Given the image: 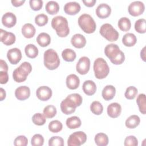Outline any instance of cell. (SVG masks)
I'll list each match as a JSON object with an SVG mask.
<instances>
[{
    "instance_id": "cell-1",
    "label": "cell",
    "mask_w": 146,
    "mask_h": 146,
    "mask_svg": "<svg viewBox=\"0 0 146 146\" xmlns=\"http://www.w3.org/2000/svg\"><path fill=\"white\" fill-rule=\"evenodd\" d=\"M106 55L114 64H121L125 60V55L119 47L114 43L107 44L104 48Z\"/></svg>"
},
{
    "instance_id": "cell-2",
    "label": "cell",
    "mask_w": 146,
    "mask_h": 146,
    "mask_svg": "<svg viewBox=\"0 0 146 146\" xmlns=\"http://www.w3.org/2000/svg\"><path fill=\"white\" fill-rule=\"evenodd\" d=\"M51 26L60 37H65L70 33L68 21L63 16L58 15L54 17L51 21Z\"/></svg>"
},
{
    "instance_id": "cell-3",
    "label": "cell",
    "mask_w": 146,
    "mask_h": 146,
    "mask_svg": "<svg viewBox=\"0 0 146 146\" xmlns=\"http://www.w3.org/2000/svg\"><path fill=\"white\" fill-rule=\"evenodd\" d=\"M44 65L48 70L57 68L60 64V59L57 52L52 48L46 50L44 52Z\"/></svg>"
},
{
    "instance_id": "cell-4",
    "label": "cell",
    "mask_w": 146,
    "mask_h": 146,
    "mask_svg": "<svg viewBox=\"0 0 146 146\" xmlns=\"http://www.w3.org/2000/svg\"><path fill=\"white\" fill-rule=\"evenodd\" d=\"M31 70L32 66L31 64L29 62H24L14 70L13 78L16 82H23L26 80L27 76L31 72Z\"/></svg>"
},
{
    "instance_id": "cell-5",
    "label": "cell",
    "mask_w": 146,
    "mask_h": 146,
    "mask_svg": "<svg viewBox=\"0 0 146 146\" xmlns=\"http://www.w3.org/2000/svg\"><path fill=\"white\" fill-rule=\"evenodd\" d=\"M78 25L86 33H94L96 28V25L92 17L88 14H83L78 18Z\"/></svg>"
},
{
    "instance_id": "cell-6",
    "label": "cell",
    "mask_w": 146,
    "mask_h": 146,
    "mask_svg": "<svg viewBox=\"0 0 146 146\" xmlns=\"http://www.w3.org/2000/svg\"><path fill=\"white\" fill-rule=\"evenodd\" d=\"M94 71L97 79L105 78L110 72V68L107 62L102 58H97L94 63Z\"/></svg>"
},
{
    "instance_id": "cell-7",
    "label": "cell",
    "mask_w": 146,
    "mask_h": 146,
    "mask_svg": "<svg viewBox=\"0 0 146 146\" xmlns=\"http://www.w3.org/2000/svg\"><path fill=\"white\" fill-rule=\"evenodd\" d=\"M99 32L102 36L110 42L117 40L119 36L117 31L110 23H104L102 25L100 28Z\"/></svg>"
},
{
    "instance_id": "cell-8",
    "label": "cell",
    "mask_w": 146,
    "mask_h": 146,
    "mask_svg": "<svg viewBox=\"0 0 146 146\" xmlns=\"http://www.w3.org/2000/svg\"><path fill=\"white\" fill-rule=\"evenodd\" d=\"M87 140V135L83 131H77L70 135L67 140L68 146H80Z\"/></svg>"
},
{
    "instance_id": "cell-9",
    "label": "cell",
    "mask_w": 146,
    "mask_h": 146,
    "mask_svg": "<svg viewBox=\"0 0 146 146\" xmlns=\"http://www.w3.org/2000/svg\"><path fill=\"white\" fill-rule=\"evenodd\" d=\"M77 107L76 104L68 96L60 103L61 111L66 115H70L74 113Z\"/></svg>"
},
{
    "instance_id": "cell-10",
    "label": "cell",
    "mask_w": 146,
    "mask_h": 146,
    "mask_svg": "<svg viewBox=\"0 0 146 146\" xmlns=\"http://www.w3.org/2000/svg\"><path fill=\"white\" fill-rule=\"evenodd\" d=\"M145 6L143 2L136 1L131 2L128 7V10L130 15L133 17H137L144 12Z\"/></svg>"
},
{
    "instance_id": "cell-11",
    "label": "cell",
    "mask_w": 146,
    "mask_h": 146,
    "mask_svg": "<svg viewBox=\"0 0 146 146\" xmlns=\"http://www.w3.org/2000/svg\"><path fill=\"white\" fill-rule=\"evenodd\" d=\"M90 67V60L87 56H82L79 59L76 66V71L81 74L85 75L86 74Z\"/></svg>"
},
{
    "instance_id": "cell-12",
    "label": "cell",
    "mask_w": 146,
    "mask_h": 146,
    "mask_svg": "<svg viewBox=\"0 0 146 146\" xmlns=\"http://www.w3.org/2000/svg\"><path fill=\"white\" fill-rule=\"evenodd\" d=\"M7 58L10 63L17 64L22 59V53L18 48L10 49L7 52Z\"/></svg>"
},
{
    "instance_id": "cell-13",
    "label": "cell",
    "mask_w": 146,
    "mask_h": 146,
    "mask_svg": "<svg viewBox=\"0 0 146 146\" xmlns=\"http://www.w3.org/2000/svg\"><path fill=\"white\" fill-rule=\"evenodd\" d=\"M37 98L42 101H47L52 96V90L48 86H41L38 88L36 91Z\"/></svg>"
},
{
    "instance_id": "cell-14",
    "label": "cell",
    "mask_w": 146,
    "mask_h": 146,
    "mask_svg": "<svg viewBox=\"0 0 146 146\" xmlns=\"http://www.w3.org/2000/svg\"><path fill=\"white\" fill-rule=\"evenodd\" d=\"M0 34L1 41L5 45L10 46L15 43L16 38L13 33L1 29Z\"/></svg>"
},
{
    "instance_id": "cell-15",
    "label": "cell",
    "mask_w": 146,
    "mask_h": 146,
    "mask_svg": "<svg viewBox=\"0 0 146 146\" xmlns=\"http://www.w3.org/2000/svg\"><path fill=\"white\" fill-rule=\"evenodd\" d=\"M111 13V7L107 3H102L99 4L96 9V14L97 16L102 19L108 17Z\"/></svg>"
},
{
    "instance_id": "cell-16",
    "label": "cell",
    "mask_w": 146,
    "mask_h": 146,
    "mask_svg": "<svg viewBox=\"0 0 146 146\" xmlns=\"http://www.w3.org/2000/svg\"><path fill=\"white\" fill-rule=\"evenodd\" d=\"M17 22L15 15L11 12L5 13L2 17V23L3 26L7 28H11L15 26Z\"/></svg>"
},
{
    "instance_id": "cell-17",
    "label": "cell",
    "mask_w": 146,
    "mask_h": 146,
    "mask_svg": "<svg viewBox=\"0 0 146 146\" xmlns=\"http://www.w3.org/2000/svg\"><path fill=\"white\" fill-rule=\"evenodd\" d=\"M30 95V90L29 87L22 86L16 88L15 96L19 100H25L29 98Z\"/></svg>"
},
{
    "instance_id": "cell-18",
    "label": "cell",
    "mask_w": 146,
    "mask_h": 146,
    "mask_svg": "<svg viewBox=\"0 0 146 146\" xmlns=\"http://www.w3.org/2000/svg\"><path fill=\"white\" fill-rule=\"evenodd\" d=\"M80 5L77 2H68L64 6V12L68 15H75L80 10Z\"/></svg>"
},
{
    "instance_id": "cell-19",
    "label": "cell",
    "mask_w": 146,
    "mask_h": 146,
    "mask_svg": "<svg viewBox=\"0 0 146 146\" xmlns=\"http://www.w3.org/2000/svg\"><path fill=\"white\" fill-rule=\"evenodd\" d=\"M108 115L112 118L117 117L121 112V107L117 103H112L109 104L107 109Z\"/></svg>"
},
{
    "instance_id": "cell-20",
    "label": "cell",
    "mask_w": 146,
    "mask_h": 146,
    "mask_svg": "<svg viewBox=\"0 0 146 146\" xmlns=\"http://www.w3.org/2000/svg\"><path fill=\"white\" fill-rule=\"evenodd\" d=\"M71 43L75 47L81 48L85 46L86 44V39L83 35L80 34H75L72 36Z\"/></svg>"
},
{
    "instance_id": "cell-21",
    "label": "cell",
    "mask_w": 146,
    "mask_h": 146,
    "mask_svg": "<svg viewBox=\"0 0 146 146\" xmlns=\"http://www.w3.org/2000/svg\"><path fill=\"white\" fill-rule=\"evenodd\" d=\"M80 84L79 78L75 74H72L68 75L66 78L67 87L71 90L76 89Z\"/></svg>"
},
{
    "instance_id": "cell-22",
    "label": "cell",
    "mask_w": 146,
    "mask_h": 146,
    "mask_svg": "<svg viewBox=\"0 0 146 146\" xmlns=\"http://www.w3.org/2000/svg\"><path fill=\"white\" fill-rule=\"evenodd\" d=\"M82 89L86 95H92L96 91V86L95 82L92 80H87L83 83Z\"/></svg>"
},
{
    "instance_id": "cell-23",
    "label": "cell",
    "mask_w": 146,
    "mask_h": 146,
    "mask_svg": "<svg viewBox=\"0 0 146 146\" xmlns=\"http://www.w3.org/2000/svg\"><path fill=\"white\" fill-rule=\"evenodd\" d=\"M116 94V89L112 85H107L104 87L102 91V95L105 100H110L112 99Z\"/></svg>"
},
{
    "instance_id": "cell-24",
    "label": "cell",
    "mask_w": 146,
    "mask_h": 146,
    "mask_svg": "<svg viewBox=\"0 0 146 146\" xmlns=\"http://www.w3.org/2000/svg\"><path fill=\"white\" fill-rule=\"evenodd\" d=\"M36 32L35 28L31 23H26L22 27V34L26 38H33Z\"/></svg>"
},
{
    "instance_id": "cell-25",
    "label": "cell",
    "mask_w": 146,
    "mask_h": 146,
    "mask_svg": "<svg viewBox=\"0 0 146 146\" xmlns=\"http://www.w3.org/2000/svg\"><path fill=\"white\" fill-rule=\"evenodd\" d=\"M136 36L135 34L131 33L125 34L122 38L123 43L127 47H131L134 46L136 44Z\"/></svg>"
},
{
    "instance_id": "cell-26",
    "label": "cell",
    "mask_w": 146,
    "mask_h": 146,
    "mask_svg": "<svg viewBox=\"0 0 146 146\" xmlns=\"http://www.w3.org/2000/svg\"><path fill=\"white\" fill-rule=\"evenodd\" d=\"M36 42L41 47H46L51 42L50 36L47 33H41L37 36Z\"/></svg>"
},
{
    "instance_id": "cell-27",
    "label": "cell",
    "mask_w": 146,
    "mask_h": 146,
    "mask_svg": "<svg viewBox=\"0 0 146 146\" xmlns=\"http://www.w3.org/2000/svg\"><path fill=\"white\" fill-rule=\"evenodd\" d=\"M66 125L70 129H76L79 128L82 124L81 120L78 116H74L67 118L66 121Z\"/></svg>"
},
{
    "instance_id": "cell-28",
    "label": "cell",
    "mask_w": 146,
    "mask_h": 146,
    "mask_svg": "<svg viewBox=\"0 0 146 146\" xmlns=\"http://www.w3.org/2000/svg\"><path fill=\"white\" fill-rule=\"evenodd\" d=\"M140 122V117L136 115H133L128 117L125 120V126L128 128H135L139 125Z\"/></svg>"
},
{
    "instance_id": "cell-29",
    "label": "cell",
    "mask_w": 146,
    "mask_h": 146,
    "mask_svg": "<svg viewBox=\"0 0 146 146\" xmlns=\"http://www.w3.org/2000/svg\"><path fill=\"white\" fill-rule=\"evenodd\" d=\"M45 9L48 14L54 15L59 11V5L57 2L54 1H50L46 3Z\"/></svg>"
},
{
    "instance_id": "cell-30",
    "label": "cell",
    "mask_w": 146,
    "mask_h": 146,
    "mask_svg": "<svg viewBox=\"0 0 146 146\" xmlns=\"http://www.w3.org/2000/svg\"><path fill=\"white\" fill-rule=\"evenodd\" d=\"M95 142L98 146H106L108 144V136L104 133H98L95 136Z\"/></svg>"
},
{
    "instance_id": "cell-31",
    "label": "cell",
    "mask_w": 146,
    "mask_h": 146,
    "mask_svg": "<svg viewBox=\"0 0 146 146\" xmlns=\"http://www.w3.org/2000/svg\"><path fill=\"white\" fill-rule=\"evenodd\" d=\"M25 51L26 56L30 58H35L38 54V49L33 44H29L26 46Z\"/></svg>"
},
{
    "instance_id": "cell-32",
    "label": "cell",
    "mask_w": 146,
    "mask_h": 146,
    "mask_svg": "<svg viewBox=\"0 0 146 146\" xmlns=\"http://www.w3.org/2000/svg\"><path fill=\"white\" fill-rule=\"evenodd\" d=\"M146 99L144 94H139L136 99V103L138 105L140 112L143 114L146 113Z\"/></svg>"
},
{
    "instance_id": "cell-33",
    "label": "cell",
    "mask_w": 146,
    "mask_h": 146,
    "mask_svg": "<svg viewBox=\"0 0 146 146\" xmlns=\"http://www.w3.org/2000/svg\"><path fill=\"white\" fill-rule=\"evenodd\" d=\"M117 26L121 31H127L131 27V21L127 17H122L119 20Z\"/></svg>"
},
{
    "instance_id": "cell-34",
    "label": "cell",
    "mask_w": 146,
    "mask_h": 146,
    "mask_svg": "<svg viewBox=\"0 0 146 146\" xmlns=\"http://www.w3.org/2000/svg\"><path fill=\"white\" fill-rule=\"evenodd\" d=\"M63 59L66 62L74 61L76 56V52L71 48H66L62 52Z\"/></svg>"
},
{
    "instance_id": "cell-35",
    "label": "cell",
    "mask_w": 146,
    "mask_h": 146,
    "mask_svg": "<svg viewBox=\"0 0 146 146\" xmlns=\"http://www.w3.org/2000/svg\"><path fill=\"white\" fill-rule=\"evenodd\" d=\"M62 123L58 120H52L48 124L49 131L53 133H58L60 132L62 129Z\"/></svg>"
},
{
    "instance_id": "cell-36",
    "label": "cell",
    "mask_w": 146,
    "mask_h": 146,
    "mask_svg": "<svg viewBox=\"0 0 146 146\" xmlns=\"http://www.w3.org/2000/svg\"><path fill=\"white\" fill-rule=\"evenodd\" d=\"M135 30L140 34H144L146 31V21L145 19H139L135 23Z\"/></svg>"
},
{
    "instance_id": "cell-37",
    "label": "cell",
    "mask_w": 146,
    "mask_h": 146,
    "mask_svg": "<svg viewBox=\"0 0 146 146\" xmlns=\"http://www.w3.org/2000/svg\"><path fill=\"white\" fill-rule=\"evenodd\" d=\"M90 110L94 114L99 115L103 112V107L99 102L94 101L90 105Z\"/></svg>"
},
{
    "instance_id": "cell-38",
    "label": "cell",
    "mask_w": 146,
    "mask_h": 146,
    "mask_svg": "<svg viewBox=\"0 0 146 146\" xmlns=\"http://www.w3.org/2000/svg\"><path fill=\"white\" fill-rule=\"evenodd\" d=\"M56 108L53 105H48L46 106L43 111V113L46 117L52 118L56 114Z\"/></svg>"
},
{
    "instance_id": "cell-39",
    "label": "cell",
    "mask_w": 146,
    "mask_h": 146,
    "mask_svg": "<svg viewBox=\"0 0 146 146\" xmlns=\"http://www.w3.org/2000/svg\"><path fill=\"white\" fill-rule=\"evenodd\" d=\"M32 121L33 123L37 125H42L45 124L46 119L44 114L41 113H35L32 117Z\"/></svg>"
},
{
    "instance_id": "cell-40",
    "label": "cell",
    "mask_w": 146,
    "mask_h": 146,
    "mask_svg": "<svg viewBox=\"0 0 146 146\" xmlns=\"http://www.w3.org/2000/svg\"><path fill=\"white\" fill-rule=\"evenodd\" d=\"M48 18L47 15L42 13L38 14L35 17V22L39 26H43L48 22Z\"/></svg>"
},
{
    "instance_id": "cell-41",
    "label": "cell",
    "mask_w": 146,
    "mask_h": 146,
    "mask_svg": "<svg viewBox=\"0 0 146 146\" xmlns=\"http://www.w3.org/2000/svg\"><path fill=\"white\" fill-rule=\"evenodd\" d=\"M137 94V89L134 86L128 87L125 92L124 96L127 99H133Z\"/></svg>"
},
{
    "instance_id": "cell-42",
    "label": "cell",
    "mask_w": 146,
    "mask_h": 146,
    "mask_svg": "<svg viewBox=\"0 0 146 146\" xmlns=\"http://www.w3.org/2000/svg\"><path fill=\"white\" fill-rule=\"evenodd\" d=\"M64 140L60 136H52L48 140L49 146H63Z\"/></svg>"
},
{
    "instance_id": "cell-43",
    "label": "cell",
    "mask_w": 146,
    "mask_h": 146,
    "mask_svg": "<svg viewBox=\"0 0 146 146\" xmlns=\"http://www.w3.org/2000/svg\"><path fill=\"white\" fill-rule=\"evenodd\" d=\"M44 143V138L40 134H35L31 139V144L33 146H42Z\"/></svg>"
},
{
    "instance_id": "cell-44",
    "label": "cell",
    "mask_w": 146,
    "mask_h": 146,
    "mask_svg": "<svg viewBox=\"0 0 146 146\" xmlns=\"http://www.w3.org/2000/svg\"><path fill=\"white\" fill-rule=\"evenodd\" d=\"M28 144V140L24 135H20L17 136L14 141V145L15 146H26Z\"/></svg>"
},
{
    "instance_id": "cell-45",
    "label": "cell",
    "mask_w": 146,
    "mask_h": 146,
    "mask_svg": "<svg viewBox=\"0 0 146 146\" xmlns=\"http://www.w3.org/2000/svg\"><path fill=\"white\" fill-rule=\"evenodd\" d=\"M124 145L125 146H137L138 145V140L135 136H128L125 137Z\"/></svg>"
},
{
    "instance_id": "cell-46",
    "label": "cell",
    "mask_w": 146,
    "mask_h": 146,
    "mask_svg": "<svg viewBox=\"0 0 146 146\" xmlns=\"http://www.w3.org/2000/svg\"><path fill=\"white\" fill-rule=\"evenodd\" d=\"M29 4L32 10L38 11L42 7L43 1L42 0H30Z\"/></svg>"
},
{
    "instance_id": "cell-47",
    "label": "cell",
    "mask_w": 146,
    "mask_h": 146,
    "mask_svg": "<svg viewBox=\"0 0 146 146\" xmlns=\"http://www.w3.org/2000/svg\"><path fill=\"white\" fill-rule=\"evenodd\" d=\"M68 98L71 99L77 105L78 107L80 106L82 103V96L77 93H74V94H70L67 96Z\"/></svg>"
},
{
    "instance_id": "cell-48",
    "label": "cell",
    "mask_w": 146,
    "mask_h": 146,
    "mask_svg": "<svg viewBox=\"0 0 146 146\" xmlns=\"http://www.w3.org/2000/svg\"><path fill=\"white\" fill-rule=\"evenodd\" d=\"M9 80L7 72L0 71V83L2 84H6Z\"/></svg>"
},
{
    "instance_id": "cell-49",
    "label": "cell",
    "mask_w": 146,
    "mask_h": 146,
    "mask_svg": "<svg viewBox=\"0 0 146 146\" xmlns=\"http://www.w3.org/2000/svg\"><path fill=\"white\" fill-rule=\"evenodd\" d=\"M8 71V66L6 62L2 60H0V71H6L7 72Z\"/></svg>"
},
{
    "instance_id": "cell-50",
    "label": "cell",
    "mask_w": 146,
    "mask_h": 146,
    "mask_svg": "<svg viewBox=\"0 0 146 146\" xmlns=\"http://www.w3.org/2000/svg\"><path fill=\"white\" fill-rule=\"evenodd\" d=\"M83 3L87 7H92L96 2V0H83Z\"/></svg>"
},
{
    "instance_id": "cell-51",
    "label": "cell",
    "mask_w": 146,
    "mask_h": 146,
    "mask_svg": "<svg viewBox=\"0 0 146 146\" xmlns=\"http://www.w3.org/2000/svg\"><path fill=\"white\" fill-rule=\"evenodd\" d=\"M25 2V0H11V2L13 6L18 7L22 5Z\"/></svg>"
},
{
    "instance_id": "cell-52",
    "label": "cell",
    "mask_w": 146,
    "mask_h": 146,
    "mask_svg": "<svg viewBox=\"0 0 146 146\" xmlns=\"http://www.w3.org/2000/svg\"><path fill=\"white\" fill-rule=\"evenodd\" d=\"M6 96V94L5 90L1 87L0 88V100L1 101L5 99Z\"/></svg>"
},
{
    "instance_id": "cell-53",
    "label": "cell",
    "mask_w": 146,
    "mask_h": 146,
    "mask_svg": "<svg viewBox=\"0 0 146 146\" xmlns=\"http://www.w3.org/2000/svg\"><path fill=\"white\" fill-rule=\"evenodd\" d=\"M145 47H144L143 48V49L141 50V52H140V56H141V59L144 61H145Z\"/></svg>"
}]
</instances>
